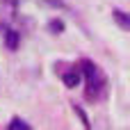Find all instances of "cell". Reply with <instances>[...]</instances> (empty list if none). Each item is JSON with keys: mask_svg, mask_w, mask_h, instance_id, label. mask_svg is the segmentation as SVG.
Here are the masks:
<instances>
[{"mask_svg": "<svg viewBox=\"0 0 130 130\" xmlns=\"http://www.w3.org/2000/svg\"><path fill=\"white\" fill-rule=\"evenodd\" d=\"M114 21H117L123 30H130V16H128V14H123V11L114 9Z\"/></svg>", "mask_w": 130, "mask_h": 130, "instance_id": "4", "label": "cell"}, {"mask_svg": "<svg viewBox=\"0 0 130 130\" xmlns=\"http://www.w3.org/2000/svg\"><path fill=\"white\" fill-rule=\"evenodd\" d=\"M9 128H11V130H27L30 126H27L25 121H21V119H14V121L9 123Z\"/></svg>", "mask_w": 130, "mask_h": 130, "instance_id": "5", "label": "cell"}, {"mask_svg": "<svg viewBox=\"0 0 130 130\" xmlns=\"http://www.w3.org/2000/svg\"><path fill=\"white\" fill-rule=\"evenodd\" d=\"M48 27H50V32H62V30H64L62 21H50V25H48Z\"/></svg>", "mask_w": 130, "mask_h": 130, "instance_id": "6", "label": "cell"}, {"mask_svg": "<svg viewBox=\"0 0 130 130\" xmlns=\"http://www.w3.org/2000/svg\"><path fill=\"white\" fill-rule=\"evenodd\" d=\"M16 2H18V0H2V5H9V7H14Z\"/></svg>", "mask_w": 130, "mask_h": 130, "instance_id": "9", "label": "cell"}, {"mask_svg": "<svg viewBox=\"0 0 130 130\" xmlns=\"http://www.w3.org/2000/svg\"><path fill=\"white\" fill-rule=\"evenodd\" d=\"M5 41H7V48H9V50H16V48H18V32H14V30H7V34H5Z\"/></svg>", "mask_w": 130, "mask_h": 130, "instance_id": "3", "label": "cell"}, {"mask_svg": "<svg viewBox=\"0 0 130 130\" xmlns=\"http://www.w3.org/2000/svg\"><path fill=\"white\" fill-rule=\"evenodd\" d=\"M82 73H85V78H87V96H89V98H96V96L103 91V87H105L103 73H101L98 66H94L91 62H87V64L82 66Z\"/></svg>", "mask_w": 130, "mask_h": 130, "instance_id": "1", "label": "cell"}, {"mask_svg": "<svg viewBox=\"0 0 130 130\" xmlns=\"http://www.w3.org/2000/svg\"><path fill=\"white\" fill-rule=\"evenodd\" d=\"M75 112L80 114V119H82V123H85V126L89 128V121H87V117H85V112H82V107H75Z\"/></svg>", "mask_w": 130, "mask_h": 130, "instance_id": "7", "label": "cell"}, {"mask_svg": "<svg viewBox=\"0 0 130 130\" xmlns=\"http://www.w3.org/2000/svg\"><path fill=\"white\" fill-rule=\"evenodd\" d=\"M48 2H50L53 7H64V5H62V0H48Z\"/></svg>", "mask_w": 130, "mask_h": 130, "instance_id": "8", "label": "cell"}, {"mask_svg": "<svg viewBox=\"0 0 130 130\" xmlns=\"http://www.w3.org/2000/svg\"><path fill=\"white\" fill-rule=\"evenodd\" d=\"M80 78H82L80 71H69V73H64V85L66 87H75V85H80Z\"/></svg>", "mask_w": 130, "mask_h": 130, "instance_id": "2", "label": "cell"}]
</instances>
